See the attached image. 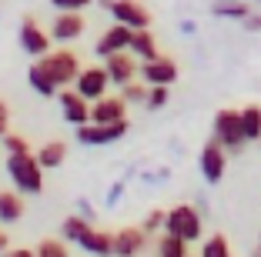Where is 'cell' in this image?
Masks as SVG:
<instances>
[{"mask_svg":"<svg viewBox=\"0 0 261 257\" xmlns=\"http://www.w3.org/2000/svg\"><path fill=\"white\" fill-rule=\"evenodd\" d=\"M7 177L14 181V187L23 197H37L44 194V167L31 154H7Z\"/></svg>","mask_w":261,"mask_h":257,"instance_id":"cell-1","label":"cell"},{"mask_svg":"<svg viewBox=\"0 0 261 257\" xmlns=\"http://www.w3.org/2000/svg\"><path fill=\"white\" fill-rule=\"evenodd\" d=\"M211 137H215L228 154H241L245 151L248 137H245V127H241V110H228V107L218 110L215 121H211Z\"/></svg>","mask_w":261,"mask_h":257,"instance_id":"cell-2","label":"cell"},{"mask_svg":"<svg viewBox=\"0 0 261 257\" xmlns=\"http://www.w3.org/2000/svg\"><path fill=\"white\" fill-rule=\"evenodd\" d=\"M37 64L47 70V77L57 83V87H70L81 74V57H77L70 47H61V50H47L44 57H37Z\"/></svg>","mask_w":261,"mask_h":257,"instance_id":"cell-3","label":"cell"},{"mask_svg":"<svg viewBox=\"0 0 261 257\" xmlns=\"http://www.w3.org/2000/svg\"><path fill=\"white\" fill-rule=\"evenodd\" d=\"M164 231L185 237L188 244H194V241H201V234H204V220H201V214L194 211L191 204H174L168 211V217H164Z\"/></svg>","mask_w":261,"mask_h":257,"instance_id":"cell-4","label":"cell"},{"mask_svg":"<svg viewBox=\"0 0 261 257\" xmlns=\"http://www.w3.org/2000/svg\"><path fill=\"white\" fill-rule=\"evenodd\" d=\"M77 130V144H84V147H104V144H114V140H121L124 134H127V117L124 121H114V124H81Z\"/></svg>","mask_w":261,"mask_h":257,"instance_id":"cell-5","label":"cell"},{"mask_svg":"<svg viewBox=\"0 0 261 257\" xmlns=\"http://www.w3.org/2000/svg\"><path fill=\"white\" fill-rule=\"evenodd\" d=\"M224 167H228V151L218 144L215 137H207L204 147H201V154H198V170H201V177H204L207 184H218L224 177Z\"/></svg>","mask_w":261,"mask_h":257,"instance_id":"cell-6","label":"cell"},{"mask_svg":"<svg viewBox=\"0 0 261 257\" xmlns=\"http://www.w3.org/2000/svg\"><path fill=\"white\" fill-rule=\"evenodd\" d=\"M87 31V20H84V10H57L54 23H50V40L57 44H74L81 40Z\"/></svg>","mask_w":261,"mask_h":257,"instance_id":"cell-7","label":"cell"},{"mask_svg":"<svg viewBox=\"0 0 261 257\" xmlns=\"http://www.w3.org/2000/svg\"><path fill=\"white\" fill-rule=\"evenodd\" d=\"M108 14H111V20L124 23V27H130V31L151 27V10H147L141 0H111Z\"/></svg>","mask_w":261,"mask_h":257,"instance_id":"cell-8","label":"cell"},{"mask_svg":"<svg viewBox=\"0 0 261 257\" xmlns=\"http://www.w3.org/2000/svg\"><path fill=\"white\" fill-rule=\"evenodd\" d=\"M17 40H20V50H23V53H31L34 61H37V57H44V53L50 50V34H47L44 27L34 20V17H23V20H20Z\"/></svg>","mask_w":261,"mask_h":257,"instance_id":"cell-9","label":"cell"},{"mask_svg":"<svg viewBox=\"0 0 261 257\" xmlns=\"http://www.w3.org/2000/svg\"><path fill=\"white\" fill-rule=\"evenodd\" d=\"M177 64L171 61V57H164V53H158V57H151V61H141V70L138 77L147 83V87H154V83H164V87H171V83L177 80Z\"/></svg>","mask_w":261,"mask_h":257,"instance_id":"cell-10","label":"cell"},{"mask_svg":"<svg viewBox=\"0 0 261 257\" xmlns=\"http://www.w3.org/2000/svg\"><path fill=\"white\" fill-rule=\"evenodd\" d=\"M104 70H108V77H111V87H124L127 80L138 77L141 61L130 50H117V53H111V57H104Z\"/></svg>","mask_w":261,"mask_h":257,"instance_id":"cell-11","label":"cell"},{"mask_svg":"<svg viewBox=\"0 0 261 257\" xmlns=\"http://www.w3.org/2000/svg\"><path fill=\"white\" fill-rule=\"evenodd\" d=\"M57 104H61V113H64V121H67L70 127H81V124L91 121V100L81 97L77 91L61 87V91H57Z\"/></svg>","mask_w":261,"mask_h":257,"instance_id":"cell-12","label":"cell"},{"mask_svg":"<svg viewBox=\"0 0 261 257\" xmlns=\"http://www.w3.org/2000/svg\"><path fill=\"white\" fill-rule=\"evenodd\" d=\"M77 94L81 97H87V100H97V97H104L108 94V87H111V77H108V70L104 67H81V74H77Z\"/></svg>","mask_w":261,"mask_h":257,"instance_id":"cell-13","label":"cell"},{"mask_svg":"<svg viewBox=\"0 0 261 257\" xmlns=\"http://www.w3.org/2000/svg\"><path fill=\"white\" fill-rule=\"evenodd\" d=\"M147 241H151V234H147L141 224L138 227H121V231H114V250H111V254H121V257L144 254Z\"/></svg>","mask_w":261,"mask_h":257,"instance_id":"cell-14","label":"cell"},{"mask_svg":"<svg viewBox=\"0 0 261 257\" xmlns=\"http://www.w3.org/2000/svg\"><path fill=\"white\" fill-rule=\"evenodd\" d=\"M130 34H134L130 27H124V23L114 20L108 31L97 37V44H94V53H97L100 61H104V57H111V53H117V50H127V47H130Z\"/></svg>","mask_w":261,"mask_h":257,"instance_id":"cell-15","label":"cell"},{"mask_svg":"<svg viewBox=\"0 0 261 257\" xmlns=\"http://www.w3.org/2000/svg\"><path fill=\"white\" fill-rule=\"evenodd\" d=\"M127 117V100L117 94V97H111V94H104V97L91 100V121L94 124H114V121H124Z\"/></svg>","mask_w":261,"mask_h":257,"instance_id":"cell-16","label":"cell"},{"mask_svg":"<svg viewBox=\"0 0 261 257\" xmlns=\"http://www.w3.org/2000/svg\"><path fill=\"white\" fill-rule=\"evenodd\" d=\"M23 214H27V204H23V194L20 190H0V224L10 227L17 224V220H23Z\"/></svg>","mask_w":261,"mask_h":257,"instance_id":"cell-17","label":"cell"},{"mask_svg":"<svg viewBox=\"0 0 261 257\" xmlns=\"http://www.w3.org/2000/svg\"><path fill=\"white\" fill-rule=\"evenodd\" d=\"M138 61H151V57H158V37L151 34V27H141V31L130 34V47H127Z\"/></svg>","mask_w":261,"mask_h":257,"instance_id":"cell-18","label":"cell"},{"mask_svg":"<svg viewBox=\"0 0 261 257\" xmlns=\"http://www.w3.org/2000/svg\"><path fill=\"white\" fill-rule=\"evenodd\" d=\"M34 157L40 160V167H44V170H57V167L67 160V144H64V140H47V144L40 147Z\"/></svg>","mask_w":261,"mask_h":257,"instance_id":"cell-19","label":"cell"},{"mask_svg":"<svg viewBox=\"0 0 261 257\" xmlns=\"http://www.w3.org/2000/svg\"><path fill=\"white\" fill-rule=\"evenodd\" d=\"M81 250H87V254H111L114 250V234H108V231H97V227H91L84 234V241L77 244Z\"/></svg>","mask_w":261,"mask_h":257,"instance_id":"cell-20","label":"cell"},{"mask_svg":"<svg viewBox=\"0 0 261 257\" xmlns=\"http://www.w3.org/2000/svg\"><path fill=\"white\" fill-rule=\"evenodd\" d=\"M27 83H31L34 94H40V97H47V100L57 97V91H61V87L47 77V70L40 67V64H31V70H27Z\"/></svg>","mask_w":261,"mask_h":257,"instance_id":"cell-21","label":"cell"},{"mask_svg":"<svg viewBox=\"0 0 261 257\" xmlns=\"http://www.w3.org/2000/svg\"><path fill=\"white\" fill-rule=\"evenodd\" d=\"M91 227H94V224L84 217V214H70V217L61 224V237H64L67 244H81V241H84V234L91 231Z\"/></svg>","mask_w":261,"mask_h":257,"instance_id":"cell-22","label":"cell"},{"mask_svg":"<svg viewBox=\"0 0 261 257\" xmlns=\"http://www.w3.org/2000/svg\"><path fill=\"white\" fill-rule=\"evenodd\" d=\"M188 250H191V244H188L185 237L168 234V231L158 237V254L161 257H188Z\"/></svg>","mask_w":261,"mask_h":257,"instance_id":"cell-23","label":"cell"},{"mask_svg":"<svg viewBox=\"0 0 261 257\" xmlns=\"http://www.w3.org/2000/svg\"><path fill=\"white\" fill-rule=\"evenodd\" d=\"M248 4L245 0H215V4H211V14L215 17H228V20H245L248 17Z\"/></svg>","mask_w":261,"mask_h":257,"instance_id":"cell-24","label":"cell"},{"mask_svg":"<svg viewBox=\"0 0 261 257\" xmlns=\"http://www.w3.org/2000/svg\"><path fill=\"white\" fill-rule=\"evenodd\" d=\"M241 127H245V137H248V144L251 140H261V107L251 104L241 110Z\"/></svg>","mask_w":261,"mask_h":257,"instance_id":"cell-25","label":"cell"},{"mask_svg":"<svg viewBox=\"0 0 261 257\" xmlns=\"http://www.w3.org/2000/svg\"><path fill=\"white\" fill-rule=\"evenodd\" d=\"M228 254H231V244L224 234H211L201 244V257H228Z\"/></svg>","mask_w":261,"mask_h":257,"instance_id":"cell-26","label":"cell"},{"mask_svg":"<svg viewBox=\"0 0 261 257\" xmlns=\"http://www.w3.org/2000/svg\"><path fill=\"white\" fill-rule=\"evenodd\" d=\"M67 250H70V244L64 241H57V237H47V241H40L37 247H34V254L37 257H67Z\"/></svg>","mask_w":261,"mask_h":257,"instance_id":"cell-27","label":"cell"},{"mask_svg":"<svg viewBox=\"0 0 261 257\" xmlns=\"http://www.w3.org/2000/svg\"><path fill=\"white\" fill-rule=\"evenodd\" d=\"M121 97L127 100V104H144V97H147V83L141 80V77H134V80H127L121 87Z\"/></svg>","mask_w":261,"mask_h":257,"instance_id":"cell-28","label":"cell"},{"mask_svg":"<svg viewBox=\"0 0 261 257\" xmlns=\"http://www.w3.org/2000/svg\"><path fill=\"white\" fill-rule=\"evenodd\" d=\"M168 87L164 83H154V87H147V97H144V107L147 110H161V107H168Z\"/></svg>","mask_w":261,"mask_h":257,"instance_id":"cell-29","label":"cell"},{"mask_svg":"<svg viewBox=\"0 0 261 257\" xmlns=\"http://www.w3.org/2000/svg\"><path fill=\"white\" fill-rule=\"evenodd\" d=\"M0 144H4V151H7V154H31V144H27V137L10 134V130L0 137Z\"/></svg>","mask_w":261,"mask_h":257,"instance_id":"cell-30","label":"cell"},{"mask_svg":"<svg viewBox=\"0 0 261 257\" xmlns=\"http://www.w3.org/2000/svg\"><path fill=\"white\" fill-rule=\"evenodd\" d=\"M164 217H168V211L154 207V211H147V217L141 220V227H144L147 234H158V231H164Z\"/></svg>","mask_w":261,"mask_h":257,"instance_id":"cell-31","label":"cell"},{"mask_svg":"<svg viewBox=\"0 0 261 257\" xmlns=\"http://www.w3.org/2000/svg\"><path fill=\"white\" fill-rule=\"evenodd\" d=\"M94 0H50V7L54 10H87Z\"/></svg>","mask_w":261,"mask_h":257,"instance_id":"cell-32","label":"cell"},{"mask_svg":"<svg viewBox=\"0 0 261 257\" xmlns=\"http://www.w3.org/2000/svg\"><path fill=\"white\" fill-rule=\"evenodd\" d=\"M7 127H10V110H7V104L0 100V137L7 134Z\"/></svg>","mask_w":261,"mask_h":257,"instance_id":"cell-33","label":"cell"},{"mask_svg":"<svg viewBox=\"0 0 261 257\" xmlns=\"http://www.w3.org/2000/svg\"><path fill=\"white\" fill-rule=\"evenodd\" d=\"M245 27H248V31H261V14L248 10V17H245Z\"/></svg>","mask_w":261,"mask_h":257,"instance_id":"cell-34","label":"cell"},{"mask_svg":"<svg viewBox=\"0 0 261 257\" xmlns=\"http://www.w3.org/2000/svg\"><path fill=\"white\" fill-rule=\"evenodd\" d=\"M121 194H124V184H114V187H111V194H108V207H114Z\"/></svg>","mask_w":261,"mask_h":257,"instance_id":"cell-35","label":"cell"},{"mask_svg":"<svg viewBox=\"0 0 261 257\" xmlns=\"http://www.w3.org/2000/svg\"><path fill=\"white\" fill-rule=\"evenodd\" d=\"M10 250V241H7V231H4V224H0V254H7Z\"/></svg>","mask_w":261,"mask_h":257,"instance_id":"cell-36","label":"cell"},{"mask_svg":"<svg viewBox=\"0 0 261 257\" xmlns=\"http://www.w3.org/2000/svg\"><path fill=\"white\" fill-rule=\"evenodd\" d=\"M77 207H81V214H84V217H87V220H91V217H94V211H91V204H87V201H81V204H77Z\"/></svg>","mask_w":261,"mask_h":257,"instance_id":"cell-37","label":"cell"},{"mask_svg":"<svg viewBox=\"0 0 261 257\" xmlns=\"http://www.w3.org/2000/svg\"><path fill=\"white\" fill-rule=\"evenodd\" d=\"M258 250H261V247H258Z\"/></svg>","mask_w":261,"mask_h":257,"instance_id":"cell-38","label":"cell"}]
</instances>
